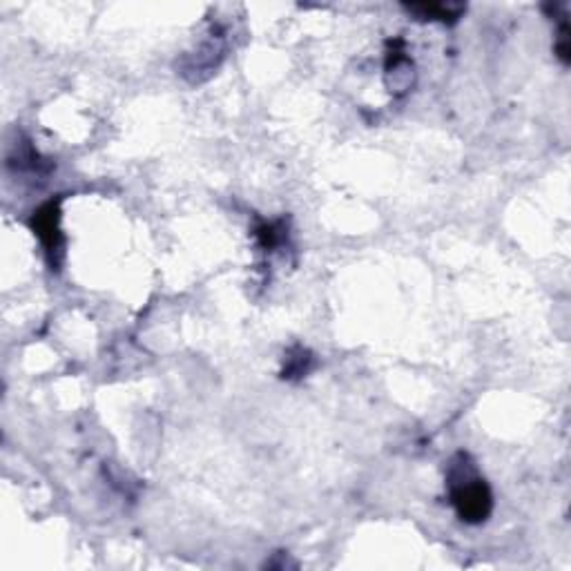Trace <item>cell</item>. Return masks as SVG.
I'll return each mask as SVG.
<instances>
[{
    "label": "cell",
    "mask_w": 571,
    "mask_h": 571,
    "mask_svg": "<svg viewBox=\"0 0 571 571\" xmlns=\"http://www.w3.org/2000/svg\"><path fill=\"white\" fill-rule=\"evenodd\" d=\"M448 491L451 502L462 520L482 522L491 511V491L473 468L465 453H458L448 467Z\"/></svg>",
    "instance_id": "1"
},
{
    "label": "cell",
    "mask_w": 571,
    "mask_h": 571,
    "mask_svg": "<svg viewBox=\"0 0 571 571\" xmlns=\"http://www.w3.org/2000/svg\"><path fill=\"white\" fill-rule=\"evenodd\" d=\"M58 219H61V212H58L56 203H47L43 206L38 212H34V231H36L38 237H41L43 246L47 248L50 255H56L61 251V231H58Z\"/></svg>",
    "instance_id": "2"
},
{
    "label": "cell",
    "mask_w": 571,
    "mask_h": 571,
    "mask_svg": "<svg viewBox=\"0 0 571 571\" xmlns=\"http://www.w3.org/2000/svg\"><path fill=\"white\" fill-rule=\"evenodd\" d=\"M409 12L419 14V16H428L431 21H458L462 7L460 5H413L409 7Z\"/></svg>",
    "instance_id": "3"
}]
</instances>
